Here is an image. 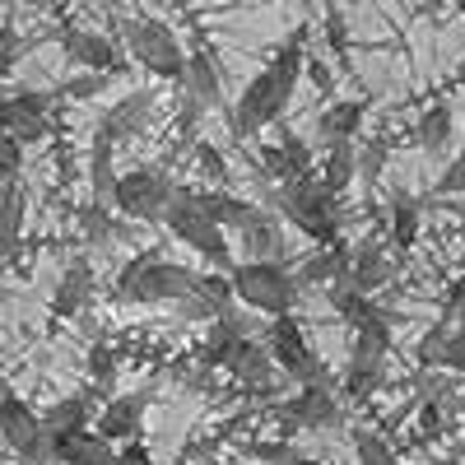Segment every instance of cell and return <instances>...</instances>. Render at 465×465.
Segmentation results:
<instances>
[{
	"instance_id": "cell-1",
	"label": "cell",
	"mask_w": 465,
	"mask_h": 465,
	"mask_svg": "<svg viewBox=\"0 0 465 465\" xmlns=\"http://www.w3.org/2000/svg\"><path fill=\"white\" fill-rule=\"evenodd\" d=\"M302 37H307V28L289 33L284 43L275 47V56L261 65V74L242 89V98L232 103V135L238 140L261 135L265 126H275L280 116L289 112V98H293L298 80L307 74V43Z\"/></svg>"
},
{
	"instance_id": "cell-2",
	"label": "cell",
	"mask_w": 465,
	"mask_h": 465,
	"mask_svg": "<svg viewBox=\"0 0 465 465\" xmlns=\"http://www.w3.org/2000/svg\"><path fill=\"white\" fill-rule=\"evenodd\" d=\"M275 210L289 219V223H298V232H307L317 247H331V242H340V196L322 182V177H289L275 196Z\"/></svg>"
},
{
	"instance_id": "cell-3",
	"label": "cell",
	"mask_w": 465,
	"mask_h": 465,
	"mask_svg": "<svg viewBox=\"0 0 465 465\" xmlns=\"http://www.w3.org/2000/svg\"><path fill=\"white\" fill-rule=\"evenodd\" d=\"M196 284H201V270H186L177 261L140 252V256L126 261L122 275H116V298L122 302H149V307H173Z\"/></svg>"
},
{
	"instance_id": "cell-4",
	"label": "cell",
	"mask_w": 465,
	"mask_h": 465,
	"mask_svg": "<svg viewBox=\"0 0 465 465\" xmlns=\"http://www.w3.org/2000/svg\"><path fill=\"white\" fill-rule=\"evenodd\" d=\"M232 284H238V302L256 317H284L298 307V275L284 261H238L228 270Z\"/></svg>"
},
{
	"instance_id": "cell-5",
	"label": "cell",
	"mask_w": 465,
	"mask_h": 465,
	"mask_svg": "<svg viewBox=\"0 0 465 465\" xmlns=\"http://www.w3.org/2000/svg\"><path fill=\"white\" fill-rule=\"evenodd\" d=\"M163 223H168V232H173L177 242H186L191 252H196L201 261H210L214 270H232V265H238V261H232V252H228V228L214 223V219L201 210L196 191H182Z\"/></svg>"
},
{
	"instance_id": "cell-6",
	"label": "cell",
	"mask_w": 465,
	"mask_h": 465,
	"mask_svg": "<svg viewBox=\"0 0 465 465\" xmlns=\"http://www.w3.org/2000/svg\"><path fill=\"white\" fill-rule=\"evenodd\" d=\"M122 43H126V52H131V61H135L140 70L182 84L186 52H182L177 33H173L163 19H131V24H122Z\"/></svg>"
},
{
	"instance_id": "cell-7",
	"label": "cell",
	"mask_w": 465,
	"mask_h": 465,
	"mask_svg": "<svg viewBox=\"0 0 465 465\" xmlns=\"http://www.w3.org/2000/svg\"><path fill=\"white\" fill-rule=\"evenodd\" d=\"M182 196V186L163 173V168H131L116 177L112 205L122 210L126 219H144V223H163L173 201Z\"/></svg>"
},
{
	"instance_id": "cell-8",
	"label": "cell",
	"mask_w": 465,
	"mask_h": 465,
	"mask_svg": "<svg viewBox=\"0 0 465 465\" xmlns=\"http://www.w3.org/2000/svg\"><path fill=\"white\" fill-rule=\"evenodd\" d=\"M0 429H5V442L24 465L28 460H52V433H47L43 414H37L28 401H19L15 391L5 396V410H0Z\"/></svg>"
},
{
	"instance_id": "cell-9",
	"label": "cell",
	"mask_w": 465,
	"mask_h": 465,
	"mask_svg": "<svg viewBox=\"0 0 465 465\" xmlns=\"http://www.w3.org/2000/svg\"><path fill=\"white\" fill-rule=\"evenodd\" d=\"M122 47H126L122 37H103V33H84V28H65L61 33V52L74 65L98 70V74H126V56L131 52H122Z\"/></svg>"
},
{
	"instance_id": "cell-10",
	"label": "cell",
	"mask_w": 465,
	"mask_h": 465,
	"mask_svg": "<svg viewBox=\"0 0 465 465\" xmlns=\"http://www.w3.org/2000/svg\"><path fill=\"white\" fill-rule=\"evenodd\" d=\"M52 103H56V94H15V98H5V131L15 135V140H24V144H37V140H47L52 135Z\"/></svg>"
},
{
	"instance_id": "cell-11",
	"label": "cell",
	"mask_w": 465,
	"mask_h": 465,
	"mask_svg": "<svg viewBox=\"0 0 465 465\" xmlns=\"http://www.w3.org/2000/svg\"><path fill=\"white\" fill-rule=\"evenodd\" d=\"M223 372H232L242 386H275V377H280L284 368H280V359H275V354H270V344H261V340L242 335L238 344L228 349Z\"/></svg>"
},
{
	"instance_id": "cell-12",
	"label": "cell",
	"mask_w": 465,
	"mask_h": 465,
	"mask_svg": "<svg viewBox=\"0 0 465 465\" xmlns=\"http://www.w3.org/2000/svg\"><path fill=\"white\" fill-rule=\"evenodd\" d=\"M116 456H122V447L98 429H74L52 438V460L61 465H116Z\"/></svg>"
},
{
	"instance_id": "cell-13",
	"label": "cell",
	"mask_w": 465,
	"mask_h": 465,
	"mask_svg": "<svg viewBox=\"0 0 465 465\" xmlns=\"http://www.w3.org/2000/svg\"><path fill=\"white\" fill-rule=\"evenodd\" d=\"M284 410H289L284 419L293 423V429H335V423L344 419V410L335 405L331 386H302Z\"/></svg>"
},
{
	"instance_id": "cell-14",
	"label": "cell",
	"mask_w": 465,
	"mask_h": 465,
	"mask_svg": "<svg viewBox=\"0 0 465 465\" xmlns=\"http://www.w3.org/2000/svg\"><path fill=\"white\" fill-rule=\"evenodd\" d=\"M242 238V252L252 261H289V247H284V228H280V210H261L247 219V228L238 232Z\"/></svg>"
},
{
	"instance_id": "cell-15",
	"label": "cell",
	"mask_w": 465,
	"mask_h": 465,
	"mask_svg": "<svg viewBox=\"0 0 465 465\" xmlns=\"http://www.w3.org/2000/svg\"><path fill=\"white\" fill-rule=\"evenodd\" d=\"M144 405H149V391H135V396H116L98 410L94 429L107 433L112 442H131L140 438V423H144Z\"/></svg>"
},
{
	"instance_id": "cell-16",
	"label": "cell",
	"mask_w": 465,
	"mask_h": 465,
	"mask_svg": "<svg viewBox=\"0 0 465 465\" xmlns=\"http://www.w3.org/2000/svg\"><path fill=\"white\" fill-rule=\"evenodd\" d=\"M89 302H94V265L89 261H74L65 275H61L56 293H52V317L56 322H74Z\"/></svg>"
},
{
	"instance_id": "cell-17",
	"label": "cell",
	"mask_w": 465,
	"mask_h": 465,
	"mask_svg": "<svg viewBox=\"0 0 465 465\" xmlns=\"http://www.w3.org/2000/svg\"><path fill=\"white\" fill-rule=\"evenodd\" d=\"M335 284H349V289H359V293H377L391 284V261H386V252L368 238L363 247H354V261H349V275L335 280ZM331 284V289H335Z\"/></svg>"
},
{
	"instance_id": "cell-18",
	"label": "cell",
	"mask_w": 465,
	"mask_h": 465,
	"mask_svg": "<svg viewBox=\"0 0 465 465\" xmlns=\"http://www.w3.org/2000/svg\"><path fill=\"white\" fill-rule=\"evenodd\" d=\"M182 89H186L191 98H196V103H205V107H219V103H223V74H219V65H214V56H210L205 47L186 52Z\"/></svg>"
},
{
	"instance_id": "cell-19",
	"label": "cell",
	"mask_w": 465,
	"mask_h": 465,
	"mask_svg": "<svg viewBox=\"0 0 465 465\" xmlns=\"http://www.w3.org/2000/svg\"><path fill=\"white\" fill-rule=\"evenodd\" d=\"M149 107H153V94H126L122 103H112V112L98 122V131L94 135H107V140H131L144 122H149Z\"/></svg>"
},
{
	"instance_id": "cell-20",
	"label": "cell",
	"mask_w": 465,
	"mask_h": 465,
	"mask_svg": "<svg viewBox=\"0 0 465 465\" xmlns=\"http://www.w3.org/2000/svg\"><path fill=\"white\" fill-rule=\"evenodd\" d=\"M349 261H354V252H349L344 242H331V247H322L317 256H307L302 265H298V284L302 289H317V284H335V280H344L349 275Z\"/></svg>"
},
{
	"instance_id": "cell-21",
	"label": "cell",
	"mask_w": 465,
	"mask_h": 465,
	"mask_svg": "<svg viewBox=\"0 0 465 465\" xmlns=\"http://www.w3.org/2000/svg\"><path fill=\"white\" fill-rule=\"evenodd\" d=\"M196 201H201V210H205L214 223H223L228 232H242V228H247V219L256 214V205H252V201L232 196V191H223V186H214V191H196Z\"/></svg>"
},
{
	"instance_id": "cell-22",
	"label": "cell",
	"mask_w": 465,
	"mask_h": 465,
	"mask_svg": "<svg viewBox=\"0 0 465 465\" xmlns=\"http://www.w3.org/2000/svg\"><path fill=\"white\" fill-rule=\"evenodd\" d=\"M451 131H456L451 107H447V103H433V107L419 112V122H414V144H419L423 153H447Z\"/></svg>"
},
{
	"instance_id": "cell-23",
	"label": "cell",
	"mask_w": 465,
	"mask_h": 465,
	"mask_svg": "<svg viewBox=\"0 0 465 465\" xmlns=\"http://www.w3.org/2000/svg\"><path fill=\"white\" fill-rule=\"evenodd\" d=\"M89 419H94V396H89V391L61 396L52 410H43V423H47V433H52V438L74 433V429H89Z\"/></svg>"
},
{
	"instance_id": "cell-24",
	"label": "cell",
	"mask_w": 465,
	"mask_h": 465,
	"mask_svg": "<svg viewBox=\"0 0 465 465\" xmlns=\"http://www.w3.org/2000/svg\"><path fill=\"white\" fill-rule=\"evenodd\" d=\"M359 149H354V140H335V144H326V163H322V182L335 191V196H344L349 186H354V177H359Z\"/></svg>"
},
{
	"instance_id": "cell-25",
	"label": "cell",
	"mask_w": 465,
	"mask_h": 465,
	"mask_svg": "<svg viewBox=\"0 0 465 465\" xmlns=\"http://www.w3.org/2000/svg\"><path fill=\"white\" fill-rule=\"evenodd\" d=\"M363 126V103L354 98H335L326 112H322V140L335 144V140H354Z\"/></svg>"
},
{
	"instance_id": "cell-26",
	"label": "cell",
	"mask_w": 465,
	"mask_h": 465,
	"mask_svg": "<svg viewBox=\"0 0 465 465\" xmlns=\"http://www.w3.org/2000/svg\"><path fill=\"white\" fill-rule=\"evenodd\" d=\"M419 223H423V210L410 191H396L391 196V242L396 247H414L419 242Z\"/></svg>"
},
{
	"instance_id": "cell-27",
	"label": "cell",
	"mask_w": 465,
	"mask_h": 465,
	"mask_svg": "<svg viewBox=\"0 0 465 465\" xmlns=\"http://www.w3.org/2000/svg\"><path fill=\"white\" fill-rule=\"evenodd\" d=\"M265 163H270V173H275V177H302L307 168H312V153H307V144L298 140V135H289L284 131V140H280V149H270L265 153Z\"/></svg>"
},
{
	"instance_id": "cell-28",
	"label": "cell",
	"mask_w": 465,
	"mask_h": 465,
	"mask_svg": "<svg viewBox=\"0 0 465 465\" xmlns=\"http://www.w3.org/2000/svg\"><path fill=\"white\" fill-rule=\"evenodd\" d=\"M80 232H84L89 242L107 247V242L116 238V228H112V201H89V205H80Z\"/></svg>"
},
{
	"instance_id": "cell-29",
	"label": "cell",
	"mask_w": 465,
	"mask_h": 465,
	"mask_svg": "<svg viewBox=\"0 0 465 465\" xmlns=\"http://www.w3.org/2000/svg\"><path fill=\"white\" fill-rule=\"evenodd\" d=\"M354 456H359V465H396L386 438L372 433V429H354Z\"/></svg>"
},
{
	"instance_id": "cell-30",
	"label": "cell",
	"mask_w": 465,
	"mask_h": 465,
	"mask_svg": "<svg viewBox=\"0 0 465 465\" xmlns=\"http://www.w3.org/2000/svg\"><path fill=\"white\" fill-rule=\"evenodd\" d=\"M19 232H24V191L15 182V186H5V252H10V261L19 256Z\"/></svg>"
},
{
	"instance_id": "cell-31",
	"label": "cell",
	"mask_w": 465,
	"mask_h": 465,
	"mask_svg": "<svg viewBox=\"0 0 465 465\" xmlns=\"http://www.w3.org/2000/svg\"><path fill=\"white\" fill-rule=\"evenodd\" d=\"M107 80H112V74L89 70L84 80H65V84H56L52 94H56V98H94V94H103V89H107Z\"/></svg>"
},
{
	"instance_id": "cell-32",
	"label": "cell",
	"mask_w": 465,
	"mask_h": 465,
	"mask_svg": "<svg viewBox=\"0 0 465 465\" xmlns=\"http://www.w3.org/2000/svg\"><path fill=\"white\" fill-rule=\"evenodd\" d=\"M196 163H201V173H205L214 186H228V163H223V153H219L214 144H196Z\"/></svg>"
},
{
	"instance_id": "cell-33",
	"label": "cell",
	"mask_w": 465,
	"mask_h": 465,
	"mask_svg": "<svg viewBox=\"0 0 465 465\" xmlns=\"http://www.w3.org/2000/svg\"><path fill=\"white\" fill-rule=\"evenodd\" d=\"M438 191H442V196H465V149H460L456 159L442 168V177H438Z\"/></svg>"
},
{
	"instance_id": "cell-34",
	"label": "cell",
	"mask_w": 465,
	"mask_h": 465,
	"mask_svg": "<svg viewBox=\"0 0 465 465\" xmlns=\"http://www.w3.org/2000/svg\"><path fill=\"white\" fill-rule=\"evenodd\" d=\"M307 80H312L326 98L335 94V74H331V65H326V61H317V56H307Z\"/></svg>"
},
{
	"instance_id": "cell-35",
	"label": "cell",
	"mask_w": 465,
	"mask_h": 465,
	"mask_svg": "<svg viewBox=\"0 0 465 465\" xmlns=\"http://www.w3.org/2000/svg\"><path fill=\"white\" fill-rule=\"evenodd\" d=\"M19 168H24V140H5V186L19 182Z\"/></svg>"
},
{
	"instance_id": "cell-36",
	"label": "cell",
	"mask_w": 465,
	"mask_h": 465,
	"mask_svg": "<svg viewBox=\"0 0 465 465\" xmlns=\"http://www.w3.org/2000/svg\"><path fill=\"white\" fill-rule=\"evenodd\" d=\"M112 368H116V354L107 344H94V354H89V372L98 377V381H107L112 377Z\"/></svg>"
},
{
	"instance_id": "cell-37",
	"label": "cell",
	"mask_w": 465,
	"mask_h": 465,
	"mask_svg": "<svg viewBox=\"0 0 465 465\" xmlns=\"http://www.w3.org/2000/svg\"><path fill=\"white\" fill-rule=\"evenodd\" d=\"M465 307V275H456L451 284H447V298H442V317L447 322H456V312Z\"/></svg>"
},
{
	"instance_id": "cell-38",
	"label": "cell",
	"mask_w": 465,
	"mask_h": 465,
	"mask_svg": "<svg viewBox=\"0 0 465 465\" xmlns=\"http://www.w3.org/2000/svg\"><path fill=\"white\" fill-rule=\"evenodd\" d=\"M116 465H159V460L149 456V447H144V442H135V438H131V442L122 447V456H116Z\"/></svg>"
},
{
	"instance_id": "cell-39",
	"label": "cell",
	"mask_w": 465,
	"mask_h": 465,
	"mask_svg": "<svg viewBox=\"0 0 465 465\" xmlns=\"http://www.w3.org/2000/svg\"><path fill=\"white\" fill-rule=\"evenodd\" d=\"M419 423H423V433H429V438H438V433H442V401L423 405V410H419Z\"/></svg>"
},
{
	"instance_id": "cell-40",
	"label": "cell",
	"mask_w": 465,
	"mask_h": 465,
	"mask_svg": "<svg viewBox=\"0 0 465 465\" xmlns=\"http://www.w3.org/2000/svg\"><path fill=\"white\" fill-rule=\"evenodd\" d=\"M280 465H317V460H307V456H298V451H289V456H284Z\"/></svg>"
},
{
	"instance_id": "cell-41",
	"label": "cell",
	"mask_w": 465,
	"mask_h": 465,
	"mask_svg": "<svg viewBox=\"0 0 465 465\" xmlns=\"http://www.w3.org/2000/svg\"><path fill=\"white\" fill-rule=\"evenodd\" d=\"M456 326H460V331H465V307H460V312H456Z\"/></svg>"
},
{
	"instance_id": "cell-42",
	"label": "cell",
	"mask_w": 465,
	"mask_h": 465,
	"mask_svg": "<svg viewBox=\"0 0 465 465\" xmlns=\"http://www.w3.org/2000/svg\"><path fill=\"white\" fill-rule=\"evenodd\" d=\"M28 465H47V460H28Z\"/></svg>"
},
{
	"instance_id": "cell-43",
	"label": "cell",
	"mask_w": 465,
	"mask_h": 465,
	"mask_svg": "<svg viewBox=\"0 0 465 465\" xmlns=\"http://www.w3.org/2000/svg\"><path fill=\"white\" fill-rule=\"evenodd\" d=\"M442 465H456V460H442Z\"/></svg>"
},
{
	"instance_id": "cell-44",
	"label": "cell",
	"mask_w": 465,
	"mask_h": 465,
	"mask_svg": "<svg viewBox=\"0 0 465 465\" xmlns=\"http://www.w3.org/2000/svg\"><path fill=\"white\" fill-rule=\"evenodd\" d=\"M33 5H43V0H33Z\"/></svg>"
}]
</instances>
